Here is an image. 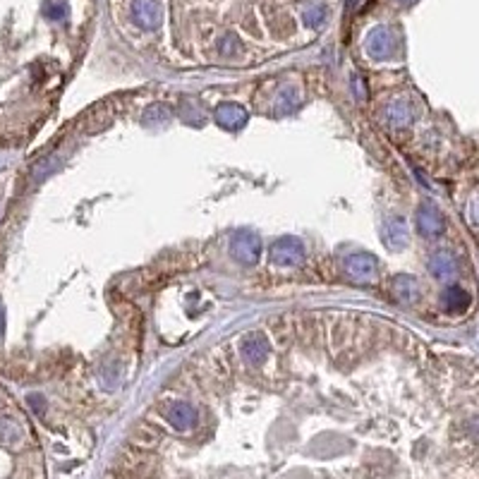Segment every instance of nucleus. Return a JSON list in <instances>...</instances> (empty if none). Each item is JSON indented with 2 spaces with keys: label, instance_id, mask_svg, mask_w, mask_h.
Listing matches in <instances>:
<instances>
[{
  "label": "nucleus",
  "instance_id": "nucleus-17",
  "mask_svg": "<svg viewBox=\"0 0 479 479\" xmlns=\"http://www.w3.org/2000/svg\"><path fill=\"white\" fill-rule=\"evenodd\" d=\"M470 221L475 225H479V199H475L470 204Z\"/></svg>",
  "mask_w": 479,
  "mask_h": 479
},
{
  "label": "nucleus",
  "instance_id": "nucleus-6",
  "mask_svg": "<svg viewBox=\"0 0 479 479\" xmlns=\"http://www.w3.org/2000/svg\"><path fill=\"white\" fill-rule=\"evenodd\" d=\"M381 240L383 245L388 247V250H403L405 245H408L410 240V230H408V223H405V218H388L386 223H383V230H381Z\"/></svg>",
  "mask_w": 479,
  "mask_h": 479
},
{
  "label": "nucleus",
  "instance_id": "nucleus-14",
  "mask_svg": "<svg viewBox=\"0 0 479 479\" xmlns=\"http://www.w3.org/2000/svg\"><path fill=\"white\" fill-rule=\"evenodd\" d=\"M386 117L391 125L405 127L410 120H413V108H410V103H405V101H396V103H391L386 108Z\"/></svg>",
  "mask_w": 479,
  "mask_h": 479
},
{
  "label": "nucleus",
  "instance_id": "nucleus-15",
  "mask_svg": "<svg viewBox=\"0 0 479 479\" xmlns=\"http://www.w3.org/2000/svg\"><path fill=\"white\" fill-rule=\"evenodd\" d=\"M304 24H309V27H319L321 22L326 20V8L324 5H317V3H312V5H307L304 8Z\"/></svg>",
  "mask_w": 479,
  "mask_h": 479
},
{
  "label": "nucleus",
  "instance_id": "nucleus-8",
  "mask_svg": "<svg viewBox=\"0 0 479 479\" xmlns=\"http://www.w3.org/2000/svg\"><path fill=\"white\" fill-rule=\"evenodd\" d=\"M168 422L180 431L192 429V427L196 424V410L187 403H176V405H171V410H168Z\"/></svg>",
  "mask_w": 479,
  "mask_h": 479
},
{
  "label": "nucleus",
  "instance_id": "nucleus-1",
  "mask_svg": "<svg viewBox=\"0 0 479 479\" xmlns=\"http://www.w3.org/2000/svg\"><path fill=\"white\" fill-rule=\"evenodd\" d=\"M343 269H345V276L352 280V283H359V285H367V283H374L376 280V271H379V266H376V259L367 255V252H355L345 259V264H343Z\"/></svg>",
  "mask_w": 479,
  "mask_h": 479
},
{
  "label": "nucleus",
  "instance_id": "nucleus-3",
  "mask_svg": "<svg viewBox=\"0 0 479 479\" xmlns=\"http://www.w3.org/2000/svg\"><path fill=\"white\" fill-rule=\"evenodd\" d=\"M304 259V247L297 238H280L271 247V262L280 266H297Z\"/></svg>",
  "mask_w": 479,
  "mask_h": 479
},
{
  "label": "nucleus",
  "instance_id": "nucleus-18",
  "mask_svg": "<svg viewBox=\"0 0 479 479\" xmlns=\"http://www.w3.org/2000/svg\"><path fill=\"white\" fill-rule=\"evenodd\" d=\"M3 331H5V312H3V307H0V336H3Z\"/></svg>",
  "mask_w": 479,
  "mask_h": 479
},
{
  "label": "nucleus",
  "instance_id": "nucleus-16",
  "mask_svg": "<svg viewBox=\"0 0 479 479\" xmlns=\"http://www.w3.org/2000/svg\"><path fill=\"white\" fill-rule=\"evenodd\" d=\"M46 15L50 17V20H63V17L67 15V5L65 3H50L46 8Z\"/></svg>",
  "mask_w": 479,
  "mask_h": 479
},
{
  "label": "nucleus",
  "instance_id": "nucleus-7",
  "mask_svg": "<svg viewBox=\"0 0 479 479\" xmlns=\"http://www.w3.org/2000/svg\"><path fill=\"white\" fill-rule=\"evenodd\" d=\"M367 50H369L371 58H376V60L391 58L393 50H396V38H393L391 29L379 27V29L371 31L369 38H367Z\"/></svg>",
  "mask_w": 479,
  "mask_h": 479
},
{
  "label": "nucleus",
  "instance_id": "nucleus-10",
  "mask_svg": "<svg viewBox=\"0 0 479 479\" xmlns=\"http://www.w3.org/2000/svg\"><path fill=\"white\" fill-rule=\"evenodd\" d=\"M420 295V283L413 278V276H398L393 280V297L403 304H413Z\"/></svg>",
  "mask_w": 479,
  "mask_h": 479
},
{
  "label": "nucleus",
  "instance_id": "nucleus-9",
  "mask_svg": "<svg viewBox=\"0 0 479 479\" xmlns=\"http://www.w3.org/2000/svg\"><path fill=\"white\" fill-rule=\"evenodd\" d=\"M247 110L240 103H225L216 110V120L221 122L225 129H238L247 122Z\"/></svg>",
  "mask_w": 479,
  "mask_h": 479
},
{
  "label": "nucleus",
  "instance_id": "nucleus-2",
  "mask_svg": "<svg viewBox=\"0 0 479 479\" xmlns=\"http://www.w3.org/2000/svg\"><path fill=\"white\" fill-rule=\"evenodd\" d=\"M230 252H233V257L238 259L240 264L252 266V264H257L259 257H262V240H259L255 233H238L233 238V242H230Z\"/></svg>",
  "mask_w": 479,
  "mask_h": 479
},
{
  "label": "nucleus",
  "instance_id": "nucleus-4",
  "mask_svg": "<svg viewBox=\"0 0 479 479\" xmlns=\"http://www.w3.org/2000/svg\"><path fill=\"white\" fill-rule=\"evenodd\" d=\"M132 20L142 29H156L163 22V8L159 0H134L132 3Z\"/></svg>",
  "mask_w": 479,
  "mask_h": 479
},
{
  "label": "nucleus",
  "instance_id": "nucleus-12",
  "mask_svg": "<svg viewBox=\"0 0 479 479\" xmlns=\"http://www.w3.org/2000/svg\"><path fill=\"white\" fill-rule=\"evenodd\" d=\"M443 307H446L448 312H465V309L470 307V295L458 285L448 287V290L443 292Z\"/></svg>",
  "mask_w": 479,
  "mask_h": 479
},
{
  "label": "nucleus",
  "instance_id": "nucleus-5",
  "mask_svg": "<svg viewBox=\"0 0 479 479\" xmlns=\"http://www.w3.org/2000/svg\"><path fill=\"white\" fill-rule=\"evenodd\" d=\"M417 230L424 238H438L443 233V216L434 204H422L417 208Z\"/></svg>",
  "mask_w": 479,
  "mask_h": 479
},
{
  "label": "nucleus",
  "instance_id": "nucleus-11",
  "mask_svg": "<svg viewBox=\"0 0 479 479\" xmlns=\"http://www.w3.org/2000/svg\"><path fill=\"white\" fill-rule=\"evenodd\" d=\"M429 269H431V273L436 276V278L448 280V278H453V276H455V259H453L450 252L441 250V252H436V255L431 257Z\"/></svg>",
  "mask_w": 479,
  "mask_h": 479
},
{
  "label": "nucleus",
  "instance_id": "nucleus-13",
  "mask_svg": "<svg viewBox=\"0 0 479 479\" xmlns=\"http://www.w3.org/2000/svg\"><path fill=\"white\" fill-rule=\"evenodd\" d=\"M242 352H245L247 362L252 364H262L264 357H266V341L262 336H250L242 345Z\"/></svg>",
  "mask_w": 479,
  "mask_h": 479
}]
</instances>
